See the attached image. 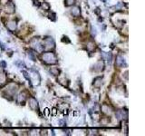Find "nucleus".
<instances>
[{
	"instance_id": "nucleus-1",
	"label": "nucleus",
	"mask_w": 145,
	"mask_h": 136,
	"mask_svg": "<svg viewBox=\"0 0 145 136\" xmlns=\"http://www.w3.org/2000/svg\"><path fill=\"white\" fill-rule=\"evenodd\" d=\"M43 61L45 62V63L47 64H55V63H57V60H56V56L54 53H51V52H48V53H45L43 54Z\"/></svg>"
},
{
	"instance_id": "nucleus-2",
	"label": "nucleus",
	"mask_w": 145,
	"mask_h": 136,
	"mask_svg": "<svg viewBox=\"0 0 145 136\" xmlns=\"http://www.w3.org/2000/svg\"><path fill=\"white\" fill-rule=\"evenodd\" d=\"M43 49H53L55 48V42L52 37H46L44 40V44L42 45Z\"/></svg>"
},
{
	"instance_id": "nucleus-3",
	"label": "nucleus",
	"mask_w": 145,
	"mask_h": 136,
	"mask_svg": "<svg viewBox=\"0 0 145 136\" xmlns=\"http://www.w3.org/2000/svg\"><path fill=\"white\" fill-rule=\"evenodd\" d=\"M15 5L12 1H8L7 4H6V6H5V11L7 13V14H13L15 12Z\"/></svg>"
},
{
	"instance_id": "nucleus-4",
	"label": "nucleus",
	"mask_w": 145,
	"mask_h": 136,
	"mask_svg": "<svg viewBox=\"0 0 145 136\" xmlns=\"http://www.w3.org/2000/svg\"><path fill=\"white\" fill-rule=\"evenodd\" d=\"M37 106H38V104H37L36 99L34 98V97H30L29 98V107L31 108L32 110H36Z\"/></svg>"
},
{
	"instance_id": "nucleus-5",
	"label": "nucleus",
	"mask_w": 145,
	"mask_h": 136,
	"mask_svg": "<svg viewBox=\"0 0 145 136\" xmlns=\"http://www.w3.org/2000/svg\"><path fill=\"white\" fill-rule=\"evenodd\" d=\"M7 27L8 28V30H10L11 32L16 31V23L14 20H10L8 22H7Z\"/></svg>"
},
{
	"instance_id": "nucleus-6",
	"label": "nucleus",
	"mask_w": 145,
	"mask_h": 136,
	"mask_svg": "<svg viewBox=\"0 0 145 136\" xmlns=\"http://www.w3.org/2000/svg\"><path fill=\"white\" fill-rule=\"evenodd\" d=\"M103 68H104V63H103V61L97 62V63H95V65H94V70H95V71H98V72L103 71Z\"/></svg>"
},
{
	"instance_id": "nucleus-7",
	"label": "nucleus",
	"mask_w": 145,
	"mask_h": 136,
	"mask_svg": "<svg viewBox=\"0 0 145 136\" xmlns=\"http://www.w3.org/2000/svg\"><path fill=\"white\" fill-rule=\"evenodd\" d=\"M102 78L101 77H96L94 81V87H96V88H100L101 86H102Z\"/></svg>"
},
{
	"instance_id": "nucleus-8",
	"label": "nucleus",
	"mask_w": 145,
	"mask_h": 136,
	"mask_svg": "<svg viewBox=\"0 0 145 136\" xmlns=\"http://www.w3.org/2000/svg\"><path fill=\"white\" fill-rule=\"evenodd\" d=\"M71 13H72V15H73V16H80V13H81L80 8H79L78 6H74V7H73V8H72Z\"/></svg>"
},
{
	"instance_id": "nucleus-9",
	"label": "nucleus",
	"mask_w": 145,
	"mask_h": 136,
	"mask_svg": "<svg viewBox=\"0 0 145 136\" xmlns=\"http://www.w3.org/2000/svg\"><path fill=\"white\" fill-rule=\"evenodd\" d=\"M26 99V96L25 95V94H24V93H21V94L18 95V97H17V102L19 103L20 105H22V104L25 103Z\"/></svg>"
},
{
	"instance_id": "nucleus-10",
	"label": "nucleus",
	"mask_w": 145,
	"mask_h": 136,
	"mask_svg": "<svg viewBox=\"0 0 145 136\" xmlns=\"http://www.w3.org/2000/svg\"><path fill=\"white\" fill-rule=\"evenodd\" d=\"M95 49V44H94V42H89L88 44H87V50L92 52V51H94Z\"/></svg>"
},
{
	"instance_id": "nucleus-11",
	"label": "nucleus",
	"mask_w": 145,
	"mask_h": 136,
	"mask_svg": "<svg viewBox=\"0 0 145 136\" xmlns=\"http://www.w3.org/2000/svg\"><path fill=\"white\" fill-rule=\"evenodd\" d=\"M102 112H103V114H109L110 112H111V109H110L109 105H103V106H102Z\"/></svg>"
},
{
	"instance_id": "nucleus-12",
	"label": "nucleus",
	"mask_w": 145,
	"mask_h": 136,
	"mask_svg": "<svg viewBox=\"0 0 145 136\" xmlns=\"http://www.w3.org/2000/svg\"><path fill=\"white\" fill-rule=\"evenodd\" d=\"M116 64L118 66H122L123 64V58L122 56H118L117 57V60H116Z\"/></svg>"
},
{
	"instance_id": "nucleus-13",
	"label": "nucleus",
	"mask_w": 145,
	"mask_h": 136,
	"mask_svg": "<svg viewBox=\"0 0 145 136\" xmlns=\"http://www.w3.org/2000/svg\"><path fill=\"white\" fill-rule=\"evenodd\" d=\"M50 72H51L54 75H59V73H60V71H59L57 68H52V69H50Z\"/></svg>"
},
{
	"instance_id": "nucleus-14",
	"label": "nucleus",
	"mask_w": 145,
	"mask_h": 136,
	"mask_svg": "<svg viewBox=\"0 0 145 136\" xmlns=\"http://www.w3.org/2000/svg\"><path fill=\"white\" fill-rule=\"evenodd\" d=\"M65 5L66 6H72V5H74V3H75V0H65Z\"/></svg>"
},
{
	"instance_id": "nucleus-15",
	"label": "nucleus",
	"mask_w": 145,
	"mask_h": 136,
	"mask_svg": "<svg viewBox=\"0 0 145 136\" xmlns=\"http://www.w3.org/2000/svg\"><path fill=\"white\" fill-rule=\"evenodd\" d=\"M49 114H50V111H49L48 108H45V116H49Z\"/></svg>"
},
{
	"instance_id": "nucleus-16",
	"label": "nucleus",
	"mask_w": 145,
	"mask_h": 136,
	"mask_svg": "<svg viewBox=\"0 0 145 136\" xmlns=\"http://www.w3.org/2000/svg\"><path fill=\"white\" fill-rule=\"evenodd\" d=\"M53 113H54V114H56V109H54V110H53Z\"/></svg>"
},
{
	"instance_id": "nucleus-17",
	"label": "nucleus",
	"mask_w": 145,
	"mask_h": 136,
	"mask_svg": "<svg viewBox=\"0 0 145 136\" xmlns=\"http://www.w3.org/2000/svg\"><path fill=\"white\" fill-rule=\"evenodd\" d=\"M0 12H1V6H0Z\"/></svg>"
}]
</instances>
